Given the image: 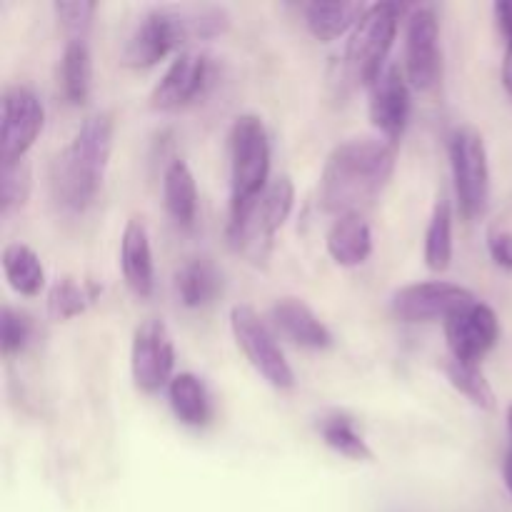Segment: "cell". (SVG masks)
<instances>
[{
	"instance_id": "6da1fadb",
	"label": "cell",
	"mask_w": 512,
	"mask_h": 512,
	"mask_svg": "<svg viewBox=\"0 0 512 512\" xmlns=\"http://www.w3.org/2000/svg\"><path fill=\"white\" fill-rule=\"evenodd\" d=\"M395 170V145L383 138H350L325 160L318 198L338 218L363 215L388 188Z\"/></svg>"
},
{
	"instance_id": "7a4b0ae2",
	"label": "cell",
	"mask_w": 512,
	"mask_h": 512,
	"mask_svg": "<svg viewBox=\"0 0 512 512\" xmlns=\"http://www.w3.org/2000/svg\"><path fill=\"white\" fill-rule=\"evenodd\" d=\"M115 123L110 113L85 118L70 145L50 163V193L63 213L78 215L93 205L113 153Z\"/></svg>"
},
{
	"instance_id": "3957f363",
	"label": "cell",
	"mask_w": 512,
	"mask_h": 512,
	"mask_svg": "<svg viewBox=\"0 0 512 512\" xmlns=\"http://www.w3.org/2000/svg\"><path fill=\"white\" fill-rule=\"evenodd\" d=\"M230 13L223 5H160L138 20L123 48V63L130 68H153L173 50L228 33Z\"/></svg>"
},
{
	"instance_id": "277c9868",
	"label": "cell",
	"mask_w": 512,
	"mask_h": 512,
	"mask_svg": "<svg viewBox=\"0 0 512 512\" xmlns=\"http://www.w3.org/2000/svg\"><path fill=\"white\" fill-rule=\"evenodd\" d=\"M295 205V185L288 175L270 180L268 188L248 205L230 213L228 243L230 248L253 265H265L273 250V238Z\"/></svg>"
},
{
	"instance_id": "5b68a950",
	"label": "cell",
	"mask_w": 512,
	"mask_h": 512,
	"mask_svg": "<svg viewBox=\"0 0 512 512\" xmlns=\"http://www.w3.org/2000/svg\"><path fill=\"white\" fill-rule=\"evenodd\" d=\"M270 175V140L258 115H240L230 128V213L248 208Z\"/></svg>"
},
{
	"instance_id": "8992f818",
	"label": "cell",
	"mask_w": 512,
	"mask_h": 512,
	"mask_svg": "<svg viewBox=\"0 0 512 512\" xmlns=\"http://www.w3.org/2000/svg\"><path fill=\"white\" fill-rule=\"evenodd\" d=\"M403 8L395 3L370 5L355 30L350 33L348 48H345V70L350 80L358 85H373L388 65L390 48L398 35V20Z\"/></svg>"
},
{
	"instance_id": "52a82bcc",
	"label": "cell",
	"mask_w": 512,
	"mask_h": 512,
	"mask_svg": "<svg viewBox=\"0 0 512 512\" xmlns=\"http://www.w3.org/2000/svg\"><path fill=\"white\" fill-rule=\"evenodd\" d=\"M448 153L460 213L478 218L490 200V165L483 135L473 128H458L450 135Z\"/></svg>"
},
{
	"instance_id": "ba28073f",
	"label": "cell",
	"mask_w": 512,
	"mask_h": 512,
	"mask_svg": "<svg viewBox=\"0 0 512 512\" xmlns=\"http://www.w3.org/2000/svg\"><path fill=\"white\" fill-rule=\"evenodd\" d=\"M230 330H233L238 348L243 350L248 363L258 370V375L265 383L273 385L275 390L295 388L293 368L285 360L280 345L275 343L268 325L260 320V315L250 305H235L230 310Z\"/></svg>"
},
{
	"instance_id": "9c48e42d",
	"label": "cell",
	"mask_w": 512,
	"mask_h": 512,
	"mask_svg": "<svg viewBox=\"0 0 512 512\" xmlns=\"http://www.w3.org/2000/svg\"><path fill=\"white\" fill-rule=\"evenodd\" d=\"M473 303L475 295L463 285L430 280L400 288L390 300V310L400 323H448L455 313Z\"/></svg>"
},
{
	"instance_id": "30bf717a",
	"label": "cell",
	"mask_w": 512,
	"mask_h": 512,
	"mask_svg": "<svg viewBox=\"0 0 512 512\" xmlns=\"http://www.w3.org/2000/svg\"><path fill=\"white\" fill-rule=\"evenodd\" d=\"M175 368V345L163 320H145L135 328L130 345V373L135 388L143 393H158L170 385Z\"/></svg>"
},
{
	"instance_id": "8fae6325",
	"label": "cell",
	"mask_w": 512,
	"mask_h": 512,
	"mask_svg": "<svg viewBox=\"0 0 512 512\" xmlns=\"http://www.w3.org/2000/svg\"><path fill=\"white\" fill-rule=\"evenodd\" d=\"M443 75L440 23L433 8L423 5L405 25V78L415 90H433Z\"/></svg>"
},
{
	"instance_id": "7c38bea8",
	"label": "cell",
	"mask_w": 512,
	"mask_h": 512,
	"mask_svg": "<svg viewBox=\"0 0 512 512\" xmlns=\"http://www.w3.org/2000/svg\"><path fill=\"white\" fill-rule=\"evenodd\" d=\"M45 125V110L38 95L25 85L3 93L0 103V160H23Z\"/></svg>"
},
{
	"instance_id": "4fadbf2b",
	"label": "cell",
	"mask_w": 512,
	"mask_h": 512,
	"mask_svg": "<svg viewBox=\"0 0 512 512\" xmlns=\"http://www.w3.org/2000/svg\"><path fill=\"white\" fill-rule=\"evenodd\" d=\"M450 358L478 363L500 340V320L490 305L478 303L463 308L445 323Z\"/></svg>"
},
{
	"instance_id": "5bb4252c",
	"label": "cell",
	"mask_w": 512,
	"mask_h": 512,
	"mask_svg": "<svg viewBox=\"0 0 512 512\" xmlns=\"http://www.w3.org/2000/svg\"><path fill=\"white\" fill-rule=\"evenodd\" d=\"M368 113L380 138L398 145L410 118V83L398 65H388L370 85Z\"/></svg>"
},
{
	"instance_id": "9a60e30c",
	"label": "cell",
	"mask_w": 512,
	"mask_h": 512,
	"mask_svg": "<svg viewBox=\"0 0 512 512\" xmlns=\"http://www.w3.org/2000/svg\"><path fill=\"white\" fill-rule=\"evenodd\" d=\"M210 80L208 55L198 50H183L175 55L173 63L168 65L160 83L155 85L150 95V105L155 110H180L193 103L198 95L205 93Z\"/></svg>"
},
{
	"instance_id": "2e32d148",
	"label": "cell",
	"mask_w": 512,
	"mask_h": 512,
	"mask_svg": "<svg viewBox=\"0 0 512 512\" xmlns=\"http://www.w3.org/2000/svg\"><path fill=\"white\" fill-rule=\"evenodd\" d=\"M270 320L280 335H285L290 343L300 345V348L323 350L333 345V333L328 330V325L300 298L275 300V305L270 308Z\"/></svg>"
},
{
	"instance_id": "e0dca14e",
	"label": "cell",
	"mask_w": 512,
	"mask_h": 512,
	"mask_svg": "<svg viewBox=\"0 0 512 512\" xmlns=\"http://www.w3.org/2000/svg\"><path fill=\"white\" fill-rule=\"evenodd\" d=\"M120 270L138 298H148L155 288V263L153 248H150L148 228L140 218H130L125 223L123 238H120Z\"/></svg>"
},
{
	"instance_id": "ac0fdd59",
	"label": "cell",
	"mask_w": 512,
	"mask_h": 512,
	"mask_svg": "<svg viewBox=\"0 0 512 512\" xmlns=\"http://www.w3.org/2000/svg\"><path fill=\"white\" fill-rule=\"evenodd\" d=\"M325 245L335 263L343 268H358L373 253V230L363 215H343L330 225Z\"/></svg>"
},
{
	"instance_id": "d6986e66",
	"label": "cell",
	"mask_w": 512,
	"mask_h": 512,
	"mask_svg": "<svg viewBox=\"0 0 512 512\" xmlns=\"http://www.w3.org/2000/svg\"><path fill=\"white\" fill-rule=\"evenodd\" d=\"M163 198L165 210L175 225L193 228L198 218V185H195L193 170L185 160H173L163 175Z\"/></svg>"
},
{
	"instance_id": "ffe728a7",
	"label": "cell",
	"mask_w": 512,
	"mask_h": 512,
	"mask_svg": "<svg viewBox=\"0 0 512 512\" xmlns=\"http://www.w3.org/2000/svg\"><path fill=\"white\" fill-rule=\"evenodd\" d=\"M175 290L185 308H205L213 303L223 290V275L215 268L213 260L195 258L188 260L183 268L175 273Z\"/></svg>"
},
{
	"instance_id": "44dd1931",
	"label": "cell",
	"mask_w": 512,
	"mask_h": 512,
	"mask_svg": "<svg viewBox=\"0 0 512 512\" xmlns=\"http://www.w3.org/2000/svg\"><path fill=\"white\" fill-rule=\"evenodd\" d=\"M168 400L175 418L183 425H188V428H203L210 420V415H213L208 388L193 373H180L170 380Z\"/></svg>"
},
{
	"instance_id": "7402d4cb",
	"label": "cell",
	"mask_w": 512,
	"mask_h": 512,
	"mask_svg": "<svg viewBox=\"0 0 512 512\" xmlns=\"http://www.w3.org/2000/svg\"><path fill=\"white\" fill-rule=\"evenodd\" d=\"M368 5L363 3H310L305 5V25L320 43L340 38L348 30H355Z\"/></svg>"
},
{
	"instance_id": "603a6c76",
	"label": "cell",
	"mask_w": 512,
	"mask_h": 512,
	"mask_svg": "<svg viewBox=\"0 0 512 512\" xmlns=\"http://www.w3.org/2000/svg\"><path fill=\"white\" fill-rule=\"evenodd\" d=\"M3 275L18 295L33 298L45 288V268L38 253L25 243H10L3 248Z\"/></svg>"
},
{
	"instance_id": "cb8c5ba5",
	"label": "cell",
	"mask_w": 512,
	"mask_h": 512,
	"mask_svg": "<svg viewBox=\"0 0 512 512\" xmlns=\"http://www.w3.org/2000/svg\"><path fill=\"white\" fill-rule=\"evenodd\" d=\"M60 88L70 105H83L93 88V58L85 40H68L60 60Z\"/></svg>"
},
{
	"instance_id": "d4e9b609",
	"label": "cell",
	"mask_w": 512,
	"mask_h": 512,
	"mask_svg": "<svg viewBox=\"0 0 512 512\" xmlns=\"http://www.w3.org/2000/svg\"><path fill=\"white\" fill-rule=\"evenodd\" d=\"M318 433L323 443L330 450H335L343 458L355 460V463H368L373 460V450H370L368 440L358 433L355 420L345 413H328L318 420Z\"/></svg>"
},
{
	"instance_id": "484cf974",
	"label": "cell",
	"mask_w": 512,
	"mask_h": 512,
	"mask_svg": "<svg viewBox=\"0 0 512 512\" xmlns=\"http://www.w3.org/2000/svg\"><path fill=\"white\" fill-rule=\"evenodd\" d=\"M453 260V208L445 195H440L425 230V265L435 273L450 268Z\"/></svg>"
},
{
	"instance_id": "4316f807",
	"label": "cell",
	"mask_w": 512,
	"mask_h": 512,
	"mask_svg": "<svg viewBox=\"0 0 512 512\" xmlns=\"http://www.w3.org/2000/svg\"><path fill=\"white\" fill-rule=\"evenodd\" d=\"M445 375H448L450 385H453L460 395H465L475 408L495 410V405H498L495 390L493 385L488 383V378H485V373L480 370L478 363H465V360L450 358L448 363H445Z\"/></svg>"
},
{
	"instance_id": "83f0119b",
	"label": "cell",
	"mask_w": 512,
	"mask_h": 512,
	"mask_svg": "<svg viewBox=\"0 0 512 512\" xmlns=\"http://www.w3.org/2000/svg\"><path fill=\"white\" fill-rule=\"evenodd\" d=\"M100 295L93 283H75L73 278H58L48 293V313L55 320H70L85 313L90 303Z\"/></svg>"
},
{
	"instance_id": "f1b7e54d",
	"label": "cell",
	"mask_w": 512,
	"mask_h": 512,
	"mask_svg": "<svg viewBox=\"0 0 512 512\" xmlns=\"http://www.w3.org/2000/svg\"><path fill=\"white\" fill-rule=\"evenodd\" d=\"M30 188H33V175L25 158L0 160V210L3 213L20 208L28 200Z\"/></svg>"
},
{
	"instance_id": "f546056e",
	"label": "cell",
	"mask_w": 512,
	"mask_h": 512,
	"mask_svg": "<svg viewBox=\"0 0 512 512\" xmlns=\"http://www.w3.org/2000/svg\"><path fill=\"white\" fill-rule=\"evenodd\" d=\"M30 340H33V320H30V315L10 308V305H3V310H0V348H3V355L23 353Z\"/></svg>"
},
{
	"instance_id": "4dcf8cb0",
	"label": "cell",
	"mask_w": 512,
	"mask_h": 512,
	"mask_svg": "<svg viewBox=\"0 0 512 512\" xmlns=\"http://www.w3.org/2000/svg\"><path fill=\"white\" fill-rule=\"evenodd\" d=\"M53 10L70 40H85L90 25H93L98 3H93V0H60L53 5Z\"/></svg>"
},
{
	"instance_id": "1f68e13d",
	"label": "cell",
	"mask_w": 512,
	"mask_h": 512,
	"mask_svg": "<svg viewBox=\"0 0 512 512\" xmlns=\"http://www.w3.org/2000/svg\"><path fill=\"white\" fill-rule=\"evenodd\" d=\"M488 253L498 268L512 273V233H508V230H490Z\"/></svg>"
},
{
	"instance_id": "d6a6232c",
	"label": "cell",
	"mask_w": 512,
	"mask_h": 512,
	"mask_svg": "<svg viewBox=\"0 0 512 512\" xmlns=\"http://www.w3.org/2000/svg\"><path fill=\"white\" fill-rule=\"evenodd\" d=\"M495 20H498L500 33L505 35L508 45L512 43V0H500V3L493 5Z\"/></svg>"
},
{
	"instance_id": "836d02e7",
	"label": "cell",
	"mask_w": 512,
	"mask_h": 512,
	"mask_svg": "<svg viewBox=\"0 0 512 512\" xmlns=\"http://www.w3.org/2000/svg\"><path fill=\"white\" fill-rule=\"evenodd\" d=\"M503 85H505V93L510 95L512 100V43L505 50V60H503Z\"/></svg>"
},
{
	"instance_id": "e575fe53",
	"label": "cell",
	"mask_w": 512,
	"mask_h": 512,
	"mask_svg": "<svg viewBox=\"0 0 512 512\" xmlns=\"http://www.w3.org/2000/svg\"><path fill=\"white\" fill-rule=\"evenodd\" d=\"M503 480H505V488L512 495V448L505 455V463H503Z\"/></svg>"
},
{
	"instance_id": "d590c367",
	"label": "cell",
	"mask_w": 512,
	"mask_h": 512,
	"mask_svg": "<svg viewBox=\"0 0 512 512\" xmlns=\"http://www.w3.org/2000/svg\"><path fill=\"white\" fill-rule=\"evenodd\" d=\"M508 430H510V438H512V405L508 408Z\"/></svg>"
}]
</instances>
